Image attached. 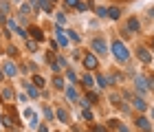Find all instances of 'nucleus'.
I'll list each match as a JSON object with an SVG mask.
<instances>
[{"label":"nucleus","mask_w":154,"mask_h":132,"mask_svg":"<svg viewBox=\"0 0 154 132\" xmlns=\"http://www.w3.org/2000/svg\"><path fill=\"white\" fill-rule=\"evenodd\" d=\"M134 55H137V60L141 62L143 66H152L154 64V53H152V48L148 44H137L134 46Z\"/></svg>","instance_id":"obj_5"},{"label":"nucleus","mask_w":154,"mask_h":132,"mask_svg":"<svg viewBox=\"0 0 154 132\" xmlns=\"http://www.w3.org/2000/svg\"><path fill=\"white\" fill-rule=\"evenodd\" d=\"M123 29L128 31L130 35H134V33H141V20H139L137 16L125 18V26H123Z\"/></svg>","instance_id":"obj_13"},{"label":"nucleus","mask_w":154,"mask_h":132,"mask_svg":"<svg viewBox=\"0 0 154 132\" xmlns=\"http://www.w3.org/2000/svg\"><path fill=\"white\" fill-rule=\"evenodd\" d=\"M95 84H97V88H101V90H108L110 86V77H108V73H101V71H97L95 73Z\"/></svg>","instance_id":"obj_17"},{"label":"nucleus","mask_w":154,"mask_h":132,"mask_svg":"<svg viewBox=\"0 0 154 132\" xmlns=\"http://www.w3.org/2000/svg\"><path fill=\"white\" fill-rule=\"evenodd\" d=\"M5 79H7V77H5V73H2V68H0V84H5Z\"/></svg>","instance_id":"obj_45"},{"label":"nucleus","mask_w":154,"mask_h":132,"mask_svg":"<svg viewBox=\"0 0 154 132\" xmlns=\"http://www.w3.org/2000/svg\"><path fill=\"white\" fill-rule=\"evenodd\" d=\"M38 132H51V130H48V123H46V121L40 123V126H38Z\"/></svg>","instance_id":"obj_40"},{"label":"nucleus","mask_w":154,"mask_h":132,"mask_svg":"<svg viewBox=\"0 0 154 132\" xmlns=\"http://www.w3.org/2000/svg\"><path fill=\"white\" fill-rule=\"evenodd\" d=\"M48 2H51V5L55 7V5H57V2H60V0H48Z\"/></svg>","instance_id":"obj_48"},{"label":"nucleus","mask_w":154,"mask_h":132,"mask_svg":"<svg viewBox=\"0 0 154 132\" xmlns=\"http://www.w3.org/2000/svg\"><path fill=\"white\" fill-rule=\"evenodd\" d=\"M132 123H134V128L139 130V132H154V123H152V119L148 115H137L134 119H132Z\"/></svg>","instance_id":"obj_6"},{"label":"nucleus","mask_w":154,"mask_h":132,"mask_svg":"<svg viewBox=\"0 0 154 132\" xmlns=\"http://www.w3.org/2000/svg\"><path fill=\"white\" fill-rule=\"evenodd\" d=\"M88 130H90V132H110V130L106 128V123H90Z\"/></svg>","instance_id":"obj_31"},{"label":"nucleus","mask_w":154,"mask_h":132,"mask_svg":"<svg viewBox=\"0 0 154 132\" xmlns=\"http://www.w3.org/2000/svg\"><path fill=\"white\" fill-rule=\"evenodd\" d=\"M16 90H13V86H9V84H2V86H0V103H5V106H7V103H16Z\"/></svg>","instance_id":"obj_10"},{"label":"nucleus","mask_w":154,"mask_h":132,"mask_svg":"<svg viewBox=\"0 0 154 132\" xmlns=\"http://www.w3.org/2000/svg\"><path fill=\"white\" fill-rule=\"evenodd\" d=\"M88 99V103L90 106H97L99 103V93H95V90H86V95H84Z\"/></svg>","instance_id":"obj_26"},{"label":"nucleus","mask_w":154,"mask_h":132,"mask_svg":"<svg viewBox=\"0 0 154 132\" xmlns=\"http://www.w3.org/2000/svg\"><path fill=\"white\" fill-rule=\"evenodd\" d=\"M150 119H152V121H154V106H152V108H150Z\"/></svg>","instance_id":"obj_46"},{"label":"nucleus","mask_w":154,"mask_h":132,"mask_svg":"<svg viewBox=\"0 0 154 132\" xmlns=\"http://www.w3.org/2000/svg\"><path fill=\"white\" fill-rule=\"evenodd\" d=\"M48 66H51L53 75H57V73H64L66 68H68V60H66V55H62V53H55V57H53V62H51Z\"/></svg>","instance_id":"obj_7"},{"label":"nucleus","mask_w":154,"mask_h":132,"mask_svg":"<svg viewBox=\"0 0 154 132\" xmlns=\"http://www.w3.org/2000/svg\"><path fill=\"white\" fill-rule=\"evenodd\" d=\"M7 55L13 60V57H18V46L16 44H7Z\"/></svg>","instance_id":"obj_36"},{"label":"nucleus","mask_w":154,"mask_h":132,"mask_svg":"<svg viewBox=\"0 0 154 132\" xmlns=\"http://www.w3.org/2000/svg\"><path fill=\"white\" fill-rule=\"evenodd\" d=\"M88 132H90V130H88Z\"/></svg>","instance_id":"obj_54"},{"label":"nucleus","mask_w":154,"mask_h":132,"mask_svg":"<svg viewBox=\"0 0 154 132\" xmlns=\"http://www.w3.org/2000/svg\"><path fill=\"white\" fill-rule=\"evenodd\" d=\"M9 18H11V16H5V13L0 11V26H5V24H7V20H9Z\"/></svg>","instance_id":"obj_41"},{"label":"nucleus","mask_w":154,"mask_h":132,"mask_svg":"<svg viewBox=\"0 0 154 132\" xmlns=\"http://www.w3.org/2000/svg\"><path fill=\"white\" fill-rule=\"evenodd\" d=\"M66 35H68V40H71V42H77V44L82 42V35H79L75 29H66Z\"/></svg>","instance_id":"obj_29"},{"label":"nucleus","mask_w":154,"mask_h":132,"mask_svg":"<svg viewBox=\"0 0 154 132\" xmlns=\"http://www.w3.org/2000/svg\"><path fill=\"white\" fill-rule=\"evenodd\" d=\"M55 121H60V123H64V126H68V123H71V112H68L64 106H57V108H55Z\"/></svg>","instance_id":"obj_18"},{"label":"nucleus","mask_w":154,"mask_h":132,"mask_svg":"<svg viewBox=\"0 0 154 132\" xmlns=\"http://www.w3.org/2000/svg\"><path fill=\"white\" fill-rule=\"evenodd\" d=\"M22 117L26 119V126H29L31 130H38V126H40V117H38V112L33 108H29V106H24V110H22ZM22 119V121H24Z\"/></svg>","instance_id":"obj_9"},{"label":"nucleus","mask_w":154,"mask_h":132,"mask_svg":"<svg viewBox=\"0 0 154 132\" xmlns=\"http://www.w3.org/2000/svg\"><path fill=\"white\" fill-rule=\"evenodd\" d=\"M79 84L84 86V90H95V73H88V71H84L79 75Z\"/></svg>","instance_id":"obj_14"},{"label":"nucleus","mask_w":154,"mask_h":132,"mask_svg":"<svg viewBox=\"0 0 154 132\" xmlns=\"http://www.w3.org/2000/svg\"><path fill=\"white\" fill-rule=\"evenodd\" d=\"M82 66H84V71H88V73H97L101 68L99 55H95L93 51H84V55H82Z\"/></svg>","instance_id":"obj_4"},{"label":"nucleus","mask_w":154,"mask_h":132,"mask_svg":"<svg viewBox=\"0 0 154 132\" xmlns=\"http://www.w3.org/2000/svg\"><path fill=\"white\" fill-rule=\"evenodd\" d=\"M62 75H64L66 84H77V81H79V75H77V71H75L73 66H68V68H66V71L62 73Z\"/></svg>","instance_id":"obj_19"},{"label":"nucleus","mask_w":154,"mask_h":132,"mask_svg":"<svg viewBox=\"0 0 154 132\" xmlns=\"http://www.w3.org/2000/svg\"><path fill=\"white\" fill-rule=\"evenodd\" d=\"M82 55H84V51H82V48H73V60L82 62Z\"/></svg>","instance_id":"obj_38"},{"label":"nucleus","mask_w":154,"mask_h":132,"mask_svg":"<svg viewBox=\"0 0 154 132\" xmlns=\"http://www.w3.org/2000/svg\"><path fill=\"white\" fill-rule=\"evenodd\" d=\"M115 132H130V128L125 126L123 121H119V126H117V130H115Z\"/></svg>","instance_id":"obj_39"},{"label":"nucleus","mask_w":154,"mask_h":132,"mask_svg":"<svg viewBox=\"0 0 154 132\" xmlns=\"http://www.w3.org/2000/svg\"><path fill=\"white\" fill-rule=\"evenodd\" d=\"M13 33H16L18 38H22V40H29V31H26V26H20V24H18Z\"/></svg>","instance_id":"obj_30"},{"label":"nucleus","mask_w":154,"mask_h":132,"mask_svg":"<svg viewBox=\"0 0 154 132\" xmlns=\"http://www.w3.org/2000/svg\"><path fill=\"white\" fill-rule=\"evenodd\" d=\"M132 90H134L137 95H141V97H148V93H150L148 75H145V73H137L134 77H132Z\"/></svg>","instance_id":"obj_2"},{"label":"nucleus","mask_w":154,"mask_h":132,"mask_svg":"<svg viewBox=\"0 0 154 132\" xmlns=\"http://www.w3.org/2000/svg\"><path fill=\"white\" fill-rule=\"evenodd\" d=\"M38 5H40V11L42 13H46V16H53V5L51 2H48V0H38Z\"/></svg>","instance_id":"obj_23"},{"label":"nucleus","mask_w":154,"mask_h":132,"mask_svg":"<svg viewBox=\"0 0 154 132\" xmlns=\"http://www.w3.org/2000/svg\"><path fill=\"white\" fill-rule=\"evenodd\" d=\"M38 46H40V44L35 42V40H31V38L24 40V51H26V53H38Z\"/></svg>","instance_id":"obj_27"},{"label":"nucleus","mask_w":154,"mask_h":132,"mask_svg":"<svg viewBox=\"0 0 154 132\" xmlns=\"http://www.w3.org/2000/svg\"><path fill=\"white\" fill-rule=\"evenodd\" d=\"M53 16H55V24H60V26H64V24H66V20H68L64 11H55Z\"/></svg>","instance_id":"obj_28"},{"label":"nucleus","mask_w":154,"mask_h":132,"mask_svg":"<svg viewBox=\"0 0 154 132\" xmlns=\"http://www.w3.org/2000/svg\"><path fill=\"white\" fill-rule=\"evenodd\" d=\"M148 46L152 48V53H154V35H150V38H148Z\"/></svg>","instance_id":"obj_43"},{"label":"nucleus","mask_w":154,"mask_h":132,"mask_svg":"<svg viewBox=\"0 0 154 132\" xmlns=\"http://www.w3.org/2000/svg\"><path fill=\"white\" fill-rule=\"evenodd\" d=\"M90 51H93L95 55H99V57H106V55L110 53V44H108V40L106 35H95L93 40H90Z\"/></svg>","instance_id":"obj_3"},{"label":"nucleus","mask_w":154,"mask_h":132,"mask_svg":"<svg viewBox=\"0 0 154 132\" xmlns=\"http://www.w3.org/2000/svg\"><path fill=\"white\" fill-rule=\"evenodd\" d=\"M64 97H66V101L68 103H77L79 101V88H77V84H68L66 86V90H64Z\"/></svg>","instance_id":"obj_15"},{"label":"nucleus","mask_w":154,"mask_h":132,"mask_svg":"<svg viewBox=\"0 0 154 132\" xmlns=\"http://www.w3.org/2000/svg\"><path fill=\"white\" fill-rule=\"evenodd\" d=\"M57 132H60V130H57Z\"/></svg>","instance_id":"obj_53"},{"label":"nucleus","mask_w":154,"mask_h":132,"mask_svg":"<svg viewBox=\"0 0 154 132\" xmlns=\"http://www.w3.org/2000/svg\"><path fill=\"white\" fill-rule=\"evenodd\" d=\"M152 71H154V64H152Z\"/></svg>","instance_id":"obj_51"},{"label":"nucleus","mask_w":154,"mask_h":132,"mask_svg":"<svg viewBox=\"0 0 154 132\" xmlns=\"http://www.w3.org/2000/svg\"><path fill=\"white\" fill-rule=\"evenodd\" d=\"M108 18L112 20V22H119V20H121V7L119 5H110L108 7Z\"/></svg>","instance_id":"obj_21"},{"label":"nucleus","mask_w":154,"mask_h":132,"mask_svg":"<svg viewBox=\"0 0 154 132\" xmlns=\"http://www.w3.org/2000/svg\"><path fill=\"white\" fill-rule=\"evenodd\" d=\"M48 84L53 86V90H55V93H64V90H66V86H68V84H66V79H64V75H62V73L53 75Z\"/></svg>","instance_id":"obj_16"},{"label":"nucleus","mask_w":154,"mask_h":132,"mask_svg":"<svg viewBox=\"0 0 154 132\" xmlns=\"http://www.w3.org/2000/svg\"><path fill=\"white\" fill-rule=\"evenodd\" d=\"M79 2H82V0H62V5H64L66 9H71V11H75V7Z\"/></svg>","instance_id":"obj_35"},{"label":"nucleus","mask_w":154,"mask_h":132,"mask_svg":"<svg viewBox=\"0 0 154 132\" xmlns=\"http://www.w3.org/2000/svg\"><path fill=\"white\" fill-rule=\"evenodd\" d=\"M29 99H31V97L26 95V93H18V95H16V101L22 103V106H26V103H29Z\"/></svg>","instance_id":"obj_34"},{"label":"nucleus","mask_w":154,"mask_h":132,"mask_svg":"<svg viewBox=\"0 0 154 132\" xmlns=\"http://www.w3.org/2000/svg\"><path fill=\"white\" fill-rule=\"evenodd\" d=\"M93 13H95V18H108V7H103V5H95L93 7Z\"/></svg>","instance_id":"obj_25"},{"label":"nucleus","mask_w":154,"mask_h":132,"mask_svg":"<svg viewBox=\"0 0 154 132\" xmlns=\"http://www.w3.org/2000/svg\"><path fill=\"white\" fill-rule=\"evenodd\" d=\"M117 126H119V119H117V117H110V119H106V128L108 130H117Z\"/></svg>","instance_id":"obj_33"},{"label":"nucleus","mask_w":154,"mask_h":132,"mask_svg":"<svg viewBox=\"0 0 154 132\" xmlns=\"http://www.w3.org/2000/svg\"><path fill=\"white\" fill-rule=\"evenodd\" d=\"M82 119L88 123H95V112H93V108H82Z\"/></svg>","instance_id":"obj_24"},{"label":"nucleus","mask_w":154,"mask_h":132,"mask_svg":"<svg viewBox=\"0 0 154 132\" xmlns=\"http://www.w3.org/2000/svg\"><path fill=\"white\" fill-rule=\"evenodd\" d=\"M9 2H16V5H22V0H9Z\"/></svg>","instance_id":"obj_47"},{"label":"nucleus","mask_w":154,"mask_h":132,"mask_svg":"<svg viewBox=\"0 0 154 132\" xmlns=\"http://www.w3.org/2000/svg\"><path fill=\"white\" fill-rule=\"evenodd\" d=\"M108 44H110V53H112V57H115L117 64H121V66L130 64V60H132V51H130V46L125 44L121 38H117V35H115Z\"/></svg>","instance_id":"obj_1"},{"label":"nucleus","mask_w":154,"mask_h":132,"mask_svg":"<svg viewBox=\"0 0 154 132\" xmlns=\"http://www.w3.org/2000/svg\"><path fill=\"white\" fill-rule=\"evenodd\" d=\"M22 88H24V93L31 97V99H42V90L33 84L31 79H22Z\"/></svg>","instance_id":"obj_11"},{"label":"nucleus","mask_w":154,"mask_h":132,"mask_svg":"<svg viewBox=\"0 0 154 132\" xmlns=\"http://www.w3.org/2000/svg\"><path fill=\"white\" fill-rule=\"evenodd\" d=\"M42 115H44V121L46 123L55 121V108H51V103H44V106H42Z\"/></svg>","instance_id":"obj_22"},{"label":"nucleus","mask_w":154,"mask_h":132,"mask_svg":"<svg viewBox=\"0 0 154 132\" xmlns=\"http://www.w3.org/2000/svg\"><path fill=\"white\" fill-rule=\"evenodd\" d=\"M31 81H33L40 90H44V88L48 86V81H46V77H44L42 73H33V75H31Z\"/></svg>","instance_id":"obj_20"},{"label":"nucleus","mask_w":154,"mask_h":132,"mask_svg":"<svg viewBox=\"0 0 154 132\" xmlns=\"http://www.w3.org/2000/svg\"><path fill=\"white\" fill-rule=\"evenodd\" d=\"M26 31H29V38L35 40L38 44H42L46 40V33L42 31V26H38V24H29V26H26Z\"/></svg>","instance_id":"obj_12"},{"label":"nucleus","mask_w":154,"mask_h":132,"mask_svg":"<svg viewBox=\"0 0 154 132\" xmlns=\"http://www.w3.org/2000/svg\"><path fill=\"white\" fill-rule=\"evenodd\" d=\"M0 119H2V115H0Z\"/></svg>","instance_id":"obj_52"},{"label":"nucleus","mask_w":154,"mask_h":132,"mask_svg":"<svg viewBox=\"0 0 154 132\" xmlns=\"http://www.w3.org/2000/svg\"><path fill=\"white\" fill-rule=\"evenodd\" d=\"M0 31H2V29H0ZM0 38H2V33H0Z\"/></svg>","instance_id":"obj_49"},{"label":"nucleus","mask_w":154,"mask_h":132,"mask_svg":"<svg viewBox=\"0 0 154 132\" xmlns=\"http://www.w3.org/2000/svg\"><path fill=\"white\" fill-rule=\"evenodd\" d=\"M145 13H148V18H152V20H154V7H150V9L145 11Z\"/></svg>","instance_id":"obj_44"},{"label":"nucleus","mask_w":154,"mask_h":132,"mask_svg":"<svg viewBox=\"0 0 154 132\" xmlns=\"http://www.w3.org/2000/svg\"><path fill=\"white\" fill-rule=\"evenodd\" d=\"M0 11H2L5 16H11V2L9 0H0Z\"/></svg>","instance_id":"obj_32"},{"label":"nucleus","mask_w":154,"mask_h":132,"mask_svg":"<svg viewBox=\"0 0 154 132\" xmlns=\"http://www.w3.org/2000/svg\"><path fill=\"white\" fill-rule=\"evenodd\" d=\"M0 53H2V46H0Z\"/></svg>","instance_id":"obj_50"},{"label":"nucleus","mask_w":154,"mask_h":132,"mask_svg":"<svg viewBox=\"0 0 154 132\" xmlns=\"http://www.w3.org/2000/svg\"><path fill=\"white\" fill-rule=\"evenodd\" d=\"M48 51H51V53H60V44L55 42V38L48 40Z\"/></svg>","instance_id":"obj_37"},{"label":"nucleus","mask_w":154,"mask_h":132,"mask_svg":"<svg viewBox=\"0 0 154 132\" xmlns=\"http://www.w3.org/2000/svg\"><path fill=\"white\" fill-rule=\"evenodd\" d=\"M148 79H150V93H154V73L148 75Z\"/></svg>","instance_id":"obj_42"},{"label":"nucleus","mask_w":154,"mask_h":132,"mask_svg":"<svg viewBox=\"0 0 154 132\" xmlns=\"http://www.w3.org/2000/svg\"><path fill=\"white\" fill-rule=\"evenodd\" d=\"M0 68H2V73H5V77H7V79H13V77H18V75H20L16 60H11V57H7L2 64H0Z\"/></svg>","instance_id":"obj_8"}]
</instances>
